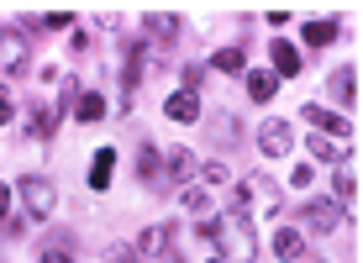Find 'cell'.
I'll use <instances>...</instances> for the list:
<instances>
[{
  "instance_id": "6da1fadb",
  "label": "cell",
  "mask_w": 363,
  "mask_h": 263,
  "mask_svg": "<svg viewBox=\"0 0 363 263\" xmlns=\"http://www.w3.org/2000/svg\"><path fill=\"white\" fill-rule=\"evenodd\" d=\"M200 237H206V242H216L221 263H258L253 221H242L237 211H232V216H206V221H200Z\"/></svg>"
},
{
  "instance_id": "7a4b0ae2",
  "label": "cell",
  "mask_w": 363,
  "mask_h": 263,
  "mask_svg": "<svg viewBox=\"0 0 363 263\" xmlns=\"http://www.w3.org/2000/svg\"><path fill=\"white\" fill-rule=\"evenodd\" d=\"M284 211V195L279 184L269 179V174H247L242 184H237V216L242 221H274Z\"/></svg>"
},
{
  "instance_id": "3957f363",
  "label": "cell",
  "mask_w": 363,
  "mask_h": 263,
  "mask_svg": "<svg viewBox=\"0 0 363 263\" xmlns=\"http://www.w3.org/2000/svg\"><path fill=\"white\" fill-rule=\"evenodd\" d=\"M27 69H32L27 32H21V27H0V74H6V79H21Z\"/></svg>"
},
{
  "instance_id": "277c9868",
  "label": "cell",
  "mask_w": 363,
  "mask_h": 263,
  "mask_svg": "<svg viewBox=\"0 0 363 263\" xmlns=\"http://www.w3.org/2000/svg\"><path fill=\"white\" fill-rule=\"evenodd\" d=\"M21 200H27V216L32 221H48L58 206V190L43 179V174H21Z\"/></svg>"
},
{
  "instance_id": "5b68a950",
  "label": "cell",
  "mask_w": 363,
  "mask_h": 263,
  "mask_svg": "<svg viewBox=\"0 0 363 263\" xmlns=\"http://www.w3.org/2000/svg\"><path fill=\"white\" fill-rule=\"evenodd\" d=\"M306 121H311V127H316L321 137H332V142L342 137V147H347V137H353V121H347L342 111H327V106H306Z\"/></svg>"
},
{
  "instance_id": "8992f818",
  "label": "cell",
  "mask_w": 363,
  "mask_h": 263,
  "mask_svg": "<svg viewBox=\"0 0 363 263\" xmlns=\"http://www.w3.org/2000/svg\"><path fill=\"white\" fill-rule=\"evenodd\" d=\"M300 216L311 221V232H337L347 221V211L337 206V200H306V206H300Z\"/></svg>"
},
{
  "instance_id": "52a82bcc",
  "label": "cell",
  "mask_w": 363,
  "mask_h": 263,
  "mask_svg": "<svg viewBox=\"0 0 363 263\" xmlns=\"http://www.w3.org/2000/svg\"><path fill=\"white\" fill-rule=\"evenodd\" d=\"M121 95H127V106H132V90H137V79H143V53H147V43L143 37H127L121 43Z\"/></svg>"
},
{
  "instance_id": "ba28073f",
  "label": "cell",
  "mask_w": 363,
  "mask_h": 263,
  "mask_svg": "<svg viewBox=\"0 0 363 263\" xmlns=\"http://www.w3.org/2000/svg\"><path fill=\"white\" fill-rule=\"evenodd\" d=\"M143 27H147V37H153L164 53H174V43H179V21L169 16V11H147L143 16Z\"/></svg>"
},
{
  "instance_id": "9c48e42d",
  "label": "cell",
  "mask_w": 363,
  "mask_h": 263,
  "mask_svg": "<svg viewBox=\"0 0 363 263\" xmlns=\"http://www.w3.org/2000/svg\"><path fill=\"white\" fill-rule=\"evenodd\" d=\"M258 142H264L269 158H284V153H290V142H295V132H290V121L274 116V121H264V127H258Z\"/></svg>"
},
{
  "instance_id": "30bf717a",
  "label": "cell",
  "mask_w": 363,
  "mask_h": 263,
  "mask_svg": "<svg viewBox=\"0 0 363 263\" xmlns=\"http://www.w3.org/2000/svg\"><path fill=\"white\" fill-rule=\"evenodd\" d=\"M269 53H274V79H295V74H300V47L295 43H284V37H274V43H269Z\"/></svg>"
},
{
  "instance_id": "8fae6325",
  "label": "cell",
  "mask_w": 363,
  "mask_h": 263,
  "mask_svg": "<svg viewBox=\"0 0 363 263\" xmlns=\"http://www.w3.org/2000/svg\"><path fill=\"white\" fill-rule=\"evenodd\" d=\"M164 116H169V121H200V95L174 90V95L164 100Z\"/></svg>"
},
{
  "instance_id": "7c38bea8",
  "label": "cell",
  "mask_w": 363,
  "mask_h": 263,
  "mask_svg": "<svg viewBox=\"0 0 363 263\" xmlns=\"http://www.w3.org/2000/svg\"><path fill=\"white\" fill-rule=\"evenodd\" d=\"M169 237H174V227H147L143 237H137L132 253H137V258H164V253H169Z\"/></svg>"
},
{
  "instance_id": "4fadbf2b",
  "label": "cell",
  "mask_w": 363,
  "mask_h": 263,
  "mask_svg": "<svg viewBox=\"0 0 363 263\" xmlns=\"http://www.w3.org/2000/svg\"><path fill=\"white\" fill-rule=\"evenodd\" d=\"M53 132H58V116H53V106H43V100H37V106H32V116H27V137L48 142Z\"/></svg>"
},
{
  "instance_id": "5bb4252c",
  "label": "cell",
  "mask_w": 363,
  "mask_h": 263,
  "mask_svg": "<svg viewBox=\"0 0 363 263\" xmlns=\"http://www.w3.org/2000/svg\"><path fill=\"white\" fill-rule=\"evenodd\" d=\"M111 174H116V147H100L90 164V190H111Z\"/></svg>"
},
{
  "instance_id": "9a60e30c",
  "label": "cell",
  "mask_w": 363,
  "mask_h": 263,
  "mask_svg": "<svg viewBox=\"0 0 363 263\" xmlns=\"http://www.w3.org/2000/svg\"><path fill=\"white\" fill-rule=\"evenodd\" d=\"M137 174H143V179L153 184V190H164V179H158V147L147 142V137L137 142Z\"/></svg>"
},
{
  "instance_id": "2e32d148",
  "label": "cell",
  "mask_w": 363,
  "mask_h": 263,
  "mask_svg": "<svg viewBox=\"0 0 363 263\" xmlns=\"http://www.w3.org/2000/svg\"><path fill=\"white\" fill-rule=\"evenodd\" d=\"M306 142H311V158H316V164H337V169H342V153H347V147L342 142H332V137H306Z\"/></svg>"
},
{
  "instance_id": "e0dca14e",
  "label": "cell",
  "mask_w": 363,
  "mask_h": 263,
  "mask_svg": "<svg viewBox=\"0 0 363 263\" xmlns=\"http://www.w3.org/2000/svg\"><path fill=\"white\" fill-rule=\"evenodd\" d=\"M274 253H279L284 263H295V258H306V237H300L295 227H284L279 237H274Z\"/></svg>"
},
{
  "instance_id": "ac0fdd59",
  "label": "cell",
  "mask_w": 363,
  "mask_h": 263,
  "mask_svg": "<svg viewBox=\"0 0 363 263\" xmlns=\"http://www.w3.org/2000/svg\"><path fill=\"white\" fill-rule=\"evenodd\" d=\"M164 174H169L174 184H184V179L195 174V158L184 153V147H169V158H164Z\"/></svg>"
},
{
  "instance_id": "d6986e66",
  "label": "cell",
  "mask_w": 363,
  "mask_h": 263,
  "mask_svg": "<svg viewBox=\"0 0 363 263\" xmlns=\"http://www.w3.org/2000/svg\"><path fill=\"white\" fill-rule=\"evenodd\" d=\"M74 116H79V121H100V116H106V100H100L95 90H79V95H74Z\"/></svg>"
},
{
  "instance_id": "ffe728a7",
  "label": "cell",
  "mask_w": 363,
  "mask_h": 263,
  "mask_svg": "<svg viewBox=\"0 0 363 263\" xmlns=\"http://www.w3.org/2000/svg\"><path fill=\"white\" fill-rule=\"evenodd\" d=\"M332 190H337V206H342V211H353V206H358V179H353V174L337 169V174H332Z\"/></svg>"
},
{
  "instance_id": "44dd1931",
  "label": "cell",
  "mask_w": 363,
  "mask_h": 263,
  "mask_svg": "<svg viewBox=\"0 0 363 263\" xmlns=\"http://www.w3.org/2000/svg\"><path fill=\"white\" fill-rule=\"evenodd\" d=\"M332 95L342 100V106H353V100H358V74L353 69H337L332 74Z\"/></svg>"
},
{
  "instance_id": "7402d4cb",
  "label": "cell",
  "mask_w": 363,
  "mask_h": 263,
  "mask_svg": "<svg viewBox=\"0 0 363 263\" xmlns=\"http://www.w3.org/2000/svg\"><path fill=\"white\" fill-rule=\"evenodd\" d=\"M306 47H327V43H337V21H306Z\"/></svg>"
},
{
  "instance_id": "603a6c76",
  "label": "cell",
  "mask_w": 363,
  "mask_h": 263,
  "mask_svg": "<svg viewBox=\"0 0 363 263\" xmlns=\"http://www.w3.org/2000/svg\"><path fill=\"white\" fill-rule=\"evenodd\" d=\"M274 84H279V79H274L269 69H247V95H253V100H274Z\"/></svg>"
},
{
  "instance_id": "cb8c5ba5",
  "label": "cell",
  "mask_w": 363,
  "mask_h": 263,
  "mask_svg": "<svg viewBox=\"0 0 363 263\" xmlns=\"http://www.w3.org/2000/svg\"><path fill=\"white\" fill-rule=\"evenodd\" d=\"M211 64H216L221 74H247V58H242V47H221V53H211Z\"/></svg>"
},
{
  "instance_id": "d4e9b609",
  "label": "cell",
  "mask_w": 363,
  "mask_h": 263,
  "mask_svg": "<svg viewBox=\"0 0 363 263\" xmlns=\"http://www.w3.org/2000/svg\"><path fill=\"white\" fill-rule=\"evenodd\" d=\"M74 95H79V79H74V74H64V79H58V95H53V116L74 111Z\"/></svg>"
},
{
  "instance_id": "484cf974",
  "label": "cell",
  "mask_w": 363,
  "mask_h": 263,
  "mask_svg": "<svg viewBox=\"0 0 363 263\" xmlns=\"http://www.w3.org/2000/svg\"><path fill=\"white\" fill-rule=\"evenodd\" d=\"M216 142H221V147H237V142H242V127H237V116H227V111L216 116Z\"/></svg>"
},
{
  "instance_id": "4316f807",
  "label": "cell",
  "mask_w": 363,
  "mask_h": 263,
  "mask_svg": "<svg viewBox=\"0 0 363 263\" xmlns=\"http://www.w3.org/2000/svg\"><path fill=\"white\" fill-rule=\"evenodd\" d=\"M195 174H200V184H206V190H221V184L232 179V174H227V164H216V158H211V164H200Z\"/></svg>"
},
{
  "instance_id": "83f0119b",
  "label": "cell",
  "mask_w": 363,
  "mask_h": 263,
  "mask_svg": "<svg viewBox=\"0 0 363 263\" xmlns=\"http://www.w3.org/2000/svg\"><path fill=\"white\" fill-rule=\"evenodd\" d=\"M32 27L37 32H64V27H74V16H69V11H48V16H37Z\"/></svg>"
},
{
  "instance_id": "f1b7e54d",
  "label": "cell",
  "mask_w": 363,
  "mask_h": 263,
  "mask_svg": "<svg viewBox=\"0 0 363 263\" xmlns=\"http://www.w3.org/2000/svg\"><path fill=\"white\" fill-rule=\"evenodd\" d=\"M106 263H137V253L127 242H116V247H106Z\"/></svg>"
},
{
  "instance_id": "f546056e",
  "label": "cell",
  "mask_w": 363,
  "mask_h": 263,
  "mask_svg": "<svg viewBox=\"0 0 363 263\" xmlns=\"http://www.w3.org/2000/svg\"><path fill=\"white\" fill-rule=\"evenodd\" d=\"M179 206H184V211H206V190H184Z\"/></svg>"
},
{
  "instance_id": "4dcf8cb0",
  "label": "cell",
  "mask_w": 363,
  "mask_h": 263,
  "mask_svg": "<svg viewBox=\"0 0 363 263\" xmlns=\"http://www.w3.org/2000/svg\"><path fill=\"white\" fill-rule=\"evenodd\" d=\"M11 116H16V100H11V90H6V84H0V127H6Z\"/></svg>"
},
{
  "instance_id": "1f68e13d",
  "label": "cell",
  "mask_w": 363,
  "mask_h": 263,
  "mask_svg": "<svg viewBox=\"0 0 363 263\" xmlns=\"http://www.w3.org/2000/svg\"><path fill=\"white\" fill-rule=\"evenodd\" d=\"M290 179H295V190H306V184H311V179H316V174H311V164H300V169L290 174Z\"/></svg>"
},
{
  "instance_id": "d6a6232c",
  "label": "cell",
  "mask_w": 363,
  "mask_h": 263,
  "mask_svg": "<svg viewBox=\"0 0 363 263\" xmlns=\"http://www.w3.org/2000/svg\"><path fill=\"white\" fill-rule=\"evenodd\" d=\"M43 263H74V258L64 253V247H48V253H43Z\"/></svg>"
},
{
  "instance_id": "836d02e7",
  "label": "cell",
  "mask_w": 363,
  "mask_h": 263,
  "mask_svg": "<svg viewBox=\"0 0 363 263\" xmlns=\"http://www.w3.org/2000/svg\"><path fill=\"white\" fill-rule=\"evenodd\" d=\"M6 216H11V190L0 184V221H6Z\"/></svg>"
},
{
  "instance_id": "e575fe53",
  "label": "cell",
  "mask_w": 363,
  "mask_h": 263,
  "mask_svg": "<svg viewBox=\"0 0 363 263\" xmlns=\"http://www.w3.org/2000/svg\"><path fill=\"white\" fill-rule=\"evenodd\" d=\"M158 263H184V258H179V253H164V258H158Z\"/></svg>"
},
{
  "instance_id": "d590c367",
  "label": "cell",
  "mask_w": 363,
  "mask_h": 263,
  "mask_svg": "<svg viewBox=\"0 0 363 263\" xmlns=\"http://www.w3.org/2000/svg\"><path fill=\"white\" fill-rule=\"evenodd\" d=\"M211 263H221V258H211Z\"/></svg>"
}]
</instances>
